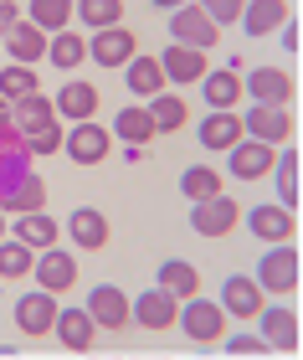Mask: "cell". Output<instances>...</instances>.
Instances as JSON below:
<instances>
[{
    "mask_svg": "<svg viewBox=\"0 0 303 360\" xmlns=\"http://www.w3.org/2000/svg\"><path fill=\"white\" fill-rule=\"evenodd\" d=\"M175 324H180L196 345H221V335H227V314H221L216 299H185Z\"/></svg>",
    "mask_w": 303,
    "mask_h": 360,
    "instance_id": "1",
    "label": "cell"
},
{
    "mask_svg": "<svg viewBox=\"0 0 303 360\" xmlns=\"http://www.w3.org/2000/svg\"><path fill=\"white\" fill-rule=\"evenodd\" d=\"M242 221H247V232H252V237H262V242H267V248H288V242L298 237L293 211H288V206H278V201H262V206L242 211Z\"/></svg>",
    "mask_w": 303,
    "mask_h": 360,
    "instance_id": "2",
    "label": "cell"
},
{
    "mask_svg": "<svg viewBox=\"0 0 303 360\" xmlns=\"http://www.w3.org/2000/svg\"><path fill=\"white\" fill-rule=\"evenodd\" d=\"M252 283H257L262 293H293L298 288V248L288 242V248H267L257 273H252Z\"/></svg>",
    "mask_w": 303,
    "mask_h": 360,
    "instance_id": "3",
    "label": "cell"
},
{
    "mask_svg": "<svg viewBox=\"0 0 303 360\" xmlns=\"http://www.w3.org/2000/svg\"><path fill=\"white\" fill-rule=\"evenodd\" d=\"M242 221V201L236 195H211V201H196L190 206V226H196L201 237H231V226Z\"/></svg>",
    "mask_w": 303,
    "mask_h": 360,
    "instance_id": "4",
    "label": "cell"
},
{
    "mask_svg": "<svg viewBox=\"0 0 303 360\" xmlns=\"http://www.w3.org/2000/svg\"><path fill=\"white\" fill-rule=\"evenodd\" d=\"M221 31L206 21L201 6H175L170 11V46H190V52H206V46H216Z\"/></svg>",
    "mask_w": 303,
    "mask_h": 360,
    "instance_id": "5",
    "label": "cell"
},
{
    "mask_svg": "<svg viewBox=\"0 0 303 360\" xmlns=\"http://www.w3.org/2000/svg\"><path fill=\"white\" fill-rule=\"evenodd\" d=\"M257 340L267 350H283V355H293L298 350V314L288 304H262L257 309Z\"/></svg>",
    "mask_w": 303,
    "mask_h": 360,
    "instance_id": "6",
    "label": "cell"
},
{
    "mask_svg": "<svg viewBox=\"0 0 303 360\" xmlns=\"http://www.w3.org/2000/svg\"><path fill=\"white\" fill-rule=\"evenodd\" d=\"M31 278H36L41 293L57 299V293H67L77 283V257L62 252V248H46V252H36V263H31Z\"/></svg>",
    "mask_w": 303,
    "mask_h": 360,
    "instance_id": "7",
    "label": "cell"
},
{
    "mask_svg": "<svg viewBox=\"0 0 303 360\" xmlns=\"http://www.w3.org/2000/svg\"><path fill=\"white\" fill-rule=\"evenodd\" d=\"M242 134L247 139H257V144H267V150H278V144H288L293 139V113L288 108H252V113H242Z\"/></svg>",
    "mask_w": 303,
    "mask_h": 360,
    "instance_id": "8",
    "label": "cell"
},
{
    "mask_svg": "<svg viewBox=\"0 0 303 360\" xmlns=\"http://www.w3.org/2000/svg\"><path fill=\"white\" fill-rule=\"evenodd\" d=\"M88 57L98 62V68H129V62L139 57V37L129 26H114V31H93L88 41Z\"/></svg>",
    "mask_w": 303,
    "mask_h": 360,
    "instance_id": "9",
    "label": "cell"
},
{
    "mask_svg": "<svg viewBox=\"0 0 303 360\" xmlns=\"http://www.w3.org/2000/svg\"><path fill=\"white\" fill-rule=\"evenodd\" d=\"M57 299L52 293H41V288H31L15 299V324H21V335L26 340H41V335H52V324H57Z\"/></svg>",
    "mask_w": 303,
    "mask_h": 360,
    "instance_id": "10",
    "label": "cell"
},
{
    "mask_svg": "<svg viewBox=\"0 0 303 360\" xmlns=\"http://www.w3.org/2000/svg\"><path fill=\"white\" fill-rule=\"evenodd\" d=\"M108 144H114V134H108L103 124H72L67 139H62V150H67L72 165H98V160H108Z\"/></svg>",
    "mask_w": 303,
    "mask_h": 360,
    "instance_id": "11",
    "label": "cell"
},
{
    "mask_svg": "<svg viewBox=\"0 0 303 360\" xmlns=\"http://www.w3.org/2000/svg\"><path fill=\"white\" fill-rule=\"evenodd\" d=\"M242 93H252L262 108H288L298 88H293V72H283V68H257V72H247Z\"/></svg>",
    "mask_w": 303,
    "mask_h": 360,
    "instance_id": "12",
    "label": "cell"
},
{
    "mask_svg": "<svg viewBox=\"0 0 303 360\" xmlns=\"http://www.w3.org/2000/svg\"><path fill=\"white\" fill-rule=\"evenodd\" d=\"M236 68L242 62H231V68H211L201 77V98L211 113H236V103H242V77H236Z\"/></svg>",
    "mask_w": 303,
    "mask_h": 360,
    "instance_id": "13",
    "label": "cell"
},
{
    "mask_svg": "<svg viewBox=\"0 0 303 360\" xmlns=\"http://www.w3.org/2000/svg\"><path fill=\"white\" fill-rule=\"evenodd\" d=\"M83 309H88V319L98 324V330H123V324H129V293L114 288V283H98Z\"/></svg>",
    "mask_w": 303,
    "mask_h": 360,
    "instance_id": "14",
    "label": "cell"
},
{
    "mask_svg": "<svg viewBox=\"0 0 303 360\" xmlns=\"http://www.w3.org/2000/svg\"><path fill=\"white\" fill-rule=\"evenodd\" d=\"M52 108H57V124H62V119H72V124H88L93 113H98V88H93V83H83V77H67V83L57 88Z\"/></svg>",
    "mask_w": 303,
    "mask_h": 360,
    "instance_id": "15",
    "label": "cell"
},
{
    "mask_svg": "<svg viewBox=\"0 0 303 360\" xmlns=\"http://www.w3.org/2000/svg\"><path fill=\"white\" fill-rule=\"evenodd\" d=\"M175 314H180V304L165 288H144L139 299H129V324H144V330H170Z\"/></svg>",
    "mask_w": 303,
    "mask_h": 360,
    "instance_id": "16",
    "label": "cell"
},
{
    "mask_svg": "<svg viewBox=\"0 0 303 360\" xmlns=\"http://www.w3.org/2000/svg\"><path fill=\"white\" fill-rule=\"evenodd\" d=\"M159 62V72H165V83H175V88H190V83H201L206 72V52H190V46H165V52L154 57Z\"/></svg>",
    "mask_w": 303,
    "mask_h": 360,
    "instance_id": "17",
    "label": "cell"
},
{
    "mask_svg": "<svg viewBox=\"0 0 303 360\" xmlns=\"http://www.w3.org/2000/svg\"><path fill=\"white\" fill-rule=\"evenodd\" d=\"M26 175H31V155H26L21 134H15V129H0V201H6Z\"/></svg>",
    "mask_w": 303,
    "mask_h": 360,
    "instance_id": "18",
    "label": "cell"
},
{
    "mask_svg": "<svg viewBox=\"0 0 303 360\" xmlns=\"http://www.w3.org/2000/svg\"><path fill=\"white\" fill-rule=\"evenodd\" d=\"M221 314H231V319H257V309L267 304V293L257 288V283H252V278H227V283H221Z\"/></svg>",
    "mask_w": 303,
    "mask_h": 360,
    "instance_id": "19",
    "label": "cell"
},
{
    "mask_svg": "<svg viewBox=\"0 0 303 360\" xmlns=\"http://www.w3.org/2000/svg\"><path fill=\"white\" fill-rule=\"evenodd\" d=\"M273 160H278V150L242 139L236 150H227V170H231V180H262V175H273Z\"/></svg>",
    "mask_w": 303,
    "mask_h": 360,
    "instance_id": "20",
    "label": "cell"
},
{
    "mask_svg": "<svg viewBox=\"0 0 303 360\" xmlns=\"http://www.w3.org/2000/svg\"><path fill=\"white\" fill-rule=\"evenodd\" d=\"M196 139L206 144V150H216V155H227L236 150L247 134H242V113H206V119L196 124Z\"/></svg>",
    "mask_w": 303,
    "mask_h": 360,
    "instance_id": "21",
    "label": "cell"
},
{
    "mask_svg": "<svg viewBox=\"0 0 303 360\" xmlns=\"http://www.w3.org/2000/svg\"><path fill=\"white\" fill-rule=\"evenodd\" d=\"M52 335L62 340V345H67V350H93V340H98V324H93L88 319V309H57V324H52Z\"/></svg>",
    "mask_w": 303,
    "mask_h": 360,
    "instance_id": "22",
    "label": "cell"
},
{
    "mask_svg": "<svg viewBox=\"0 0 303 360\" xmlns=\"http://www.w3.org/2000/svg\"><path fill=\"white\" fill-rule=\"evenodd\" d=\"M67 237L83 252H98V248H108V217H103L98 206H77L72 217H67Z\"/></svg>",
    "mask_w": 303,
    "mask_h": 360,
    "instance_id": "23",
    "label": "cell"
},
{
    "mask_svg": "<svg viewBox=\"0 0 303 360\" xmlns=\"http://www.w3.org/2000/svg\"><path fill=\"white\" fill-rule=\"evenodd\" d=\"M154 288H165L175 304L201 299V273H196V263H185V257H170V263H159V283Z\"/></svg>",
    "mask_w": 303,
    "mask_h": 360,
    "instance_id": "24",
    "label": "cell"
},
{
    "mask_svg": "<svg viewBox=\"0 0 303 360\" xmlns=\"http://www.w3.org/2000/svg\"><path fill=\"white\" fill-rule=\"evenodd\" d=\"M293 15L283 0H252V6H242V31L247 37H273V31H283Z\"/></svg>",
    "mask_w": 303,
    "mask_h": 360,
    "instance_id": "25",
    "label": "cell"
},
{
    "mask_svg": "<svg viewBox=\"0 0 303 360\" xmlns=\"http://www.w3.org/2000/svg\"><path fill=\"white\" fill-rule=\"evenodd\" d=\"M6 237H15L21 248H31V252H46V248H57V237H62V226L46 217V211H36V217H15V226Z\"/></svg>",
    "mask_w": 303,
    "mask_h": 360,
    "instance_id": "26",
    "label": "cell"
},
{
    "mask_svg": "<svg viewBox=\"0 0 303 360\" xmlns=\"http://www.w3.org/2000/svg\"><path fill=\"white\" fill-rule=\"evenodd\" d=\"M46 41H52V37H41L31 21H15L11 37H6V52H11L15 68H36V62L46 57Z\"/></svg>",
    "mask_w": 303,
    "mask_h": 360,
    "instance_id": "27",
    "label": "cell"
},
{
    "mask_svg": "<svg viewBox=\"0 0 303 360\" xmlns=\"http://www.w3.org/2000/svg\"><path fill=\"white\" fill-rule=\"evenodd\" d=\"M46 124H57V108H52L46 93H31V98H21V103H11V129L15 134H36V129H46Z\"/></svg>",
    "mask_w": 303,
    "mask_h": 360,
    "instance_id": "28",
    "label": "cell"
},
{
    "mask_svg": "<svg viewBox=\"0 0 303 360\" xmlns=\"http://www.w3.org/2000/svg\"><path fill=\"white\" fill-rule=\"evenodd\" d=\"M108 134L123 139L129 150H144V144L154 139V119H149V108H119V113H114V124H108Z\"/></svg>",
    "mask_w": 303,
    "mask_h": 360,
    "instance_id": "29",
    "label": "cell"
},
{
    "mask_svg": "<svg viewBox=\"0 0 303 360\" xmlns=\"http://www.w3.org/2000/svg\"><path fill=\"white\" fill-rule=\"evenodd\" d=\"M123 83H129L134 98H159V93H165V72H159L154 52H139L129 68H123Z\"/></svg>",
    "mask_w": 303,
    "mask_h": 360,
    "instance_id": "30",
    "label": "cell"
},
{
    "mask_svg": "<svg viewBox=\"0 0 303 360\" xmlns=\"http://www.w3.org/2000/svg\"><path fill=\"white\" fill-rule=\"evenodd\" d=\"M0 211H11V217H36V211H46V180L31 170L21 186H15L6 201H0Z\"/></svg>",
    "mask_w": 303,
    "mask_h": 360,
    "instance_id": "31",
    "label": "cell"
},
{
    "mask_svg": "<svg viewBox=\"0 0 303 360\" xmlns=\"http://www.w3.org/2000/svg\"><path fill=\"white\" fill-rule=\"evenodd\" d=\"M46 57H52V68L77 72V68H83V57H88V41L77 37V31H57V37L46 41Z\"/></svg>",
    "mask_w": 303,
    "mask_h": 360,
    "instance_id": "32",
    "label": "cell"
},
{
    "mask_svg": "<svg viewBox=\"0 0 303 360\" xmlns=\"http://www.w3.org/2000/svg\"><path fill=\"white\" fill-rule=\"evenodd\" d=\"M26 21L36 26L41 37H46V31H67L72 6H67V0H31V6H26Z\"/></svg>",
    "mask_w": 303,
    "mask_h": 360,
    "instance_id": "33",
    "label": "cell"
},
{
    "mask_svg": "<svg viewBox=\"0 0 303 360\" xmlns=\"http://www.w3.org/2000/svg\"><path fill=\"white\" fill-rule=\"evenodd\" d=\"M72 15H83L93 31H114L123 26V0H77Z\"/></svg>",
    "mask_w": 303,
    "mask_h": 360,
    "instance_id": "34",
    "label": "cell"
},
{
    "mask_svg": "<svg viewBox=\"0 0 303 360\" xmlns=\"http://www.w3.org/2000/svg\"><path fill=\"white\" fill-rule=\"evenodd\" d=\"M185 103L175 93H159V98H149V119H154V134H175V129H185Z\"/></svg>",
    "mask_w": 303,
    "mask_h": 360,
    "instance_id": "35",
    "label": "cell"
},
{
    "mask_svg": "<svg viewBox=\"0 0 303 360\" xmlns=\"http://www.w3.org/2000/svg\"><path fill=\"white\" fill-rule=\"evenodd\" d=\"M31 93H41V83H36V72L31 68H0V98L6 103H21V98H31Z\"/></svg>",
    "mask_w": 303,
    "mask_h": 360,
    "instance_id": "36",
    "label": "cell"
},
{
    "mask_svg": "<svg viewBox=\"0 0 303 360\" xmlns=\"http://www.w3.org/2000/svg\"><path fill=\"white\" fill-rule=\"evenodd\" d=\"M180 191L190 195V201H211V195H221V170H211V165H190V170L180 175Z\"/></svg>",
    "mask_w": 303,
    "mask_h": 360,
    "instance_id": "37",
    "label": "cell"
},
{
    "mask_svg": "<svg viewBox=\"0 0 303 360\" xmlns=\"http://www.w3.org/2000/svg\"><path fill=\"white\" fill-rule=\"evenodd\" d=\"M273 175H278V206H298V155L293 150H283L278 160H273Z\"/></svg>",
    "mask_w": 303,
    "mask_h": 360,
    "instance_id": "38",
    "label": "cell"
},
{
    "mask_svg": "<svg viewBox=\"0 0 303 360\" xmlns=\"http://www.w3.org/2000/svg\"><path fill=\"white\" fill-rule=\"evenodd\" d=\"M31 263H36L31 248H21L15 237L0 242V278H11V283H15V278H31Z\"/></svg>",
    "mask_w": 303,
    "mask_h": 360,
    "instance_id": "39",
    "label": "cell"
},
{
    "mask_svg": "<svg viewBox=\"0 0 303 360\" xmlns=\"http://www.w3.org/2000/svg\"><path fill=\"white\" fill-rule=\"evenodd\" d=\"M62 139H67V129H62V124H46V129H36V134H21L26 155H57Z\"/></svg>",
    "mask_w": 303,
    "mask_h": 360,
    "instance_id": "40",
    "label": "cell"
},
{
    "mask_svg": "<svg viewBox=\"0 0 303 360\" xmlns=\"http://www.w3.org/2000/svg\"><path fill=\"white\" fill-rule=\"evenodd\" d=\"M201 11H206V21H211L216 31L242 21V0H211V6H201Z\"/></svg>",
    "mask_w": 303,
    "mask_h": 360,
    "instance_id": "41",
    "label": "cell"
},
{
    "mask_svg": "<svg viewBox=\"0 0 303 360\" xmlns=\"http://www.w3.org/2000/svg\"><path fill=\"white\" fill-rule=\"evenodd\" d=\"M221 340H227L231 355H267V345H262L257 335H221Z\"/></svg>",
    "mask_w": 303,
    "mask_h": 360,
    "instance_id": "42",
    "label": "cell"
},
{
    "mask_svg": "<svg viewBox=\"0 0 303 360\" xmlns=\"http://www.w3.org/2000/svg\"><path fill=\"white\" fill-rule=\"evenodd\" d=\"M15 21H21V6H15V0H0V37H11Z\"/></svg>",
    "mask_w": 303,
    "mask_h": 360,
    "instance_id": "43",
    "label": "cell"
},
{
    "mask_svg": "<svg viewBox=\"0 0 303 360\" xmlns=\"http://www.w3.org/2000/svg\"><path fill=\"white\" fill-rule=\"evenodd\" d=\"M0 129H11V103L0 98Z\"/></svg>",
    "mask_w": 303,
    "mask_h": 360,
    "instance_id": "44",
    "label": "cell"
},
{
    "mask_svg": "<svg viewBox=\"0 0 303 360\" xmlns=\"http://www.w3.org/2000/svg\"><path fill=\"white\" fill-rule=\"evenodd\" d=\"M0 242H6V211H0Z\"/></svg>",
    "mask_w": 303,
    "mask_h": 360,
    "instance_id": "45",
    "label": "cell"
},
{
    "mask_svg": "<svg viewBox=\"0 0 303 360\" xmlns=\"http://www.w3.org/2000/svg\"><path fill=\"white\" fill-rule=\"evenodd\" d=\"M93 360H114V355H93Z\"/></svg>",
    "mask_w": 303,
    "mask_h": 360,
    "instance_id": "46",
    "label": "cell"
},
{
    "mask_svg": "<svg viewBox=\"0 0 303 360\" xmlns=\"http://www.w3.org/2000/svg\"><path fill=\"white\" fill-rule=\"evenodd\" d=\"M149 360H159V355H149Z\"/></svg>",
    "mask_w": 303,
    "mask_h": 360,
    "instance_id": "47",
    "label": "cell"
}]
</instances>
